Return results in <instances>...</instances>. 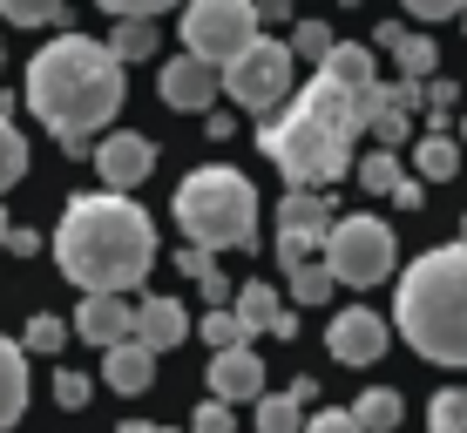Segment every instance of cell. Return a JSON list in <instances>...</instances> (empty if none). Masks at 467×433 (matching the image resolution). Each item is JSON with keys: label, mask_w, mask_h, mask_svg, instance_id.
Returning a JSON list of instances; mask_svg holds the SVG:
<instances>
[{"label": "cell", "mask_w": 467, "mask_h": 433, "mask_svg": "<svg viewBox=\"0 0 467 433\" xmlns=\"http://www.w3.org/2000/svg\"><path fill=\"white\" fill-rule=\"evenodd\" d=\"M27 108H35V122L47 136L61 142L68 156L88 149V136H102L109 122L122 116V95H129V75L122 61L109 55V41L95 35H55L35 47V61H27Z\"/></svg>", "instance_id": "1"}, {"label": "cell", "mask_w": 467, "mask_h": 433, "mask_svg": "<svg viewBox=\"0 0 467 433\" xmlns=\"http://www.w3.org/2000/svg\"><path fill=\"white\" fill-rule=\"evenodd\" d=\"M55 264L82 298H129L156 264V223L136 197L116 190H82L55 223Z\"/></svg>", "instance_id": "2"}, {"label": "cell", "mask_w": 467, "mask_h": 433, "mask_svg": "<svg viewBox=\"0 0 467 433\" xmlns=\"http://www.w3.org/2000/svg\"><path fill=\"white\" fill-rule=\"evenodd\" d=\"M359 136H366L359 95L332 88L326 75H312V82L292 95V108L257 122V142H265V156L285 170L292 190H326V183H339L346 170H359V156H352Z\"/></svg>", "instance_id": "3"}, {"label": "cell", "mask_w": 467, "mask_h": 433, "mask_svg": "<svg viewBox=\"0 0 467 433\" xmlns=\"http://www.w3.org/2000/svg\"><path fill=\"white\" fill-rule=\"evenodd\" d=\"M393 325L420 359L467 366V244L420 251V258L400 271Z\"/></svg>", "instance_id": "4"}, {"label": "cell", "mask_w": 467, "mask_h": 433, "mask_svg": "<svg viewBox=\"0 0 467 433\" xmlns=\"http://www.w3.org/2000/svg\"><path fill=\"white\" fill-rule=\"evenodd\" d=\"M176 223L197 251H251L257 244V190L237 170H197L176 183Z\"/></svg>", "instance_id": "5"}, {"label": "cell", "mask_w": 467, "mask_h": 433, "mask_svg": "<svg viewBox=\"0 0 467 433\" xmlns=\"http://www.w3.org/2000/svg\"><path fill=\"white\" fill-rule=\"evenodd\" d=\"M400 264V244H393V223L386 217H339L326 237V271L339 284H386Z\"/></svg>", "instance_id": "6"}, {"label": "cell", "mask_w": 467, "mask_h": 433, "mask_svg": "<svg viewBox=\"0 0 467 433\" xmlns=\"http://www.w3.org/2000/svg\"><path fill=\"white\" fill-rule=\"evenodd\" d=\"M251 41H257V7L251 0H197V7L183 14V55L211 61V68H231Z\"/></svg>", "instance_id": "7"}, {"label": "cell", "mask_w": 467, "mask_h": 433, "mask_svg": "<svg viewBox=\"0 0 467 433\" xmlns=\"http://www.w3.org/2000/svg\"><path fill=\"white\" fill-rule=\"evenodd\" d=\"M292 41H271V35H257L244 55L231 61V68H223V95H231L237 108H257V116H265V108H278L285 95H292Z\"/></svg>", "instance_id": "8"}, {"label": "cell", "mask_w": 467, "mask_h": 433, "mask_svg": "<svg viewBox=\"0 0 467 433\" xmlns=\"http://www.w3.org/2000/svg\"><path fill=\"white\" fill-rule=\"evenodd\" d=\"M420 102H427L420 82H393V88L373 82V88H366V95H359V116H366V129H373V149H400Z\"/></svg>", "instance_id": "9"}, {"label": "cell", "mask_w": 467, "mask_h": 433, "mask_svg": "<svg viewBox=\"0 0 467 433\" xmlns=\"http://www.w3.org/2000/svg\"><path fill=\"white\" fill-rule=\"evenodd\" d=\"M156 82H163L170 108H183V116H211V102L223 95V68H211V61H197V55H170Z\"/></svg>", "instance_id": "10"}, {"label": "cell", "mask_w": 467, "mask_h": 433, "mask_svg": "<svg viewBox=\"0 0 467 433\" xmlns=\"http://www.w3.org/2000/svg\"><path fill=\"white\" fill-rule=\"evenodd\" d=\"M95 170H102V190H116V197H129V190L142 183V176L156 170V142L136 136V129H116L95 142Z\"/></svg>", "instance_id": "11"}, {"label": "cell", "mask_w": 467, "mask_h": 433, "mask_svg": "<svg viewBox=\"0 0 467 433\" xmlns=\"http://www.w3.org/2000/svg\"><path fill=\"white\" fill-rule=\"evenodd\" d=\"M386 318L379 312H366V304H352V312H339L332 318V332H326V345H332V359L339 366H373L379 352H386Z\"/></svg>", "instance_id": "12"}, {"label": "cell", "mask_w": 467, "mask_h": 433, "mask_svg": "<svg viewBox=\"0 0 467 433\" xmlns=\"http://www.w3.org/2000/svg\"><path fill=\"white\" fill-rule=\"evenodd\" d=\"M211 399H223V407H237V399H265V359H257L251 345L237 352H211Z\"/></svg>", "instance_id": "13"}, {"label": "cell", "mask_w": 467, "mask_h": 433, "mask_svg": "<svg viewBox=\"0 0 467 433\" xmlns=\"http://www.w3.org/2000/svg\"><path fill=\"white\" fill-rule=\"evenodd\" d=\"M190 312H183V298H142L136 304V345H150V352H176L190 339Z\"/></svg>", "instance_id": "14"}, {"label": "cell", "mask_w": 467, "mask_h": 433, "mask_svg": "<svg viewBox=\"0 0 467 433\" xmlns=\"http://www.w3.org/2000/svg\"><path fill=\"white\" fill-rule=\"evenodd\" d=\"M75 332H82L88 345L116 352V345L136 339V312H129L122 298H82V312H75Z\"/></svg>", "instance_id": "15"}, {"label": "cell", "mask_w": 467, "mask_h": 433, "mask_svg": "<svg viewBox=\"0 0 467 433\" xmlns=\"http://www.w3.org/2000/svg\"><path fill=\"white\" fill-rule=\"evenodd\" d=\"M278 237L326 244V237H332V203L318 197V190H285V203H278Z\"/></svg>", "instance_id": "16"}, {"label": "cell", "mask_w": 467, "mask_h": 433, "mask_svg": "<svg viewBox=\"0 0 467 433\" xmlns=\"http://www.w3.org/2000/svg\"><path fill=\"white\" fill-rule=\"evenodd\" d=\"M102 379H109L116 393H142V387L156 379V352H150V345H136V339L116 345V352H102Z\"/></svg>", "instance_id": "17"}, {"label": "cell", "mask_w": 467, "mask_h": 433, "mask_svg": "<svg viewBox=\"0 0 467 433\" xmlns=\"http://www.w3.org/2000/svg\"><path fill=\"white\" fill-rule=\"evenodd\" d=\"M27 413V352L14 339H0V433Z\"/></svg>", "instance_id": "18"}, {"label": "cell", "mask_w": 467, "mask_h": 433, "mask_svg": "<svg viewBox=\"0 0 467 433\" xmlns=\"http://www.w3.org/2000/svg\"><path fill=\"white\" fill-rule=\"evenodd\" d=\"M231 312H237V325H244V332H271V339H278V325H285V304H278V292H271L265 278H251L244 292L231 298Z\"/></svg>", "instance_id": "19"}, {"label": "cell", "mask_w": 467, "mask_h": 433, "mask_svg": "<svg viewBox=\"0 0 467 433\" xmlns=\"http://www.w3.org/2000/svg\"><path fill=\"white\" fill-rule=\"evenodd\" d=\"M318 75H326L332 88H346V95H366V88H373V47L339 41V47H332V61H326Z\"/></svg>", "instance_id": "20"}, {"label": "cell", "mask_w": 467, "mask_h": 433, "mask_svg": "<svg viewBox=\"0 0 467 433\" xmlns=\"http://www.w3.org/2000/svg\"><path fill=\"white\" fill-rule=\"evenodd\" d=\"M413 176H420V183H454V176H461V142L441 136V129L420 136V142H413Z\"/></svg>", "instance_id": "21"}, {"label": "cell", "mask_w": 467, "mask_h": 433, "mask_svg": "<svg viewBox=\"0 0 467 433\" xmlns=\"http://www.w3.org/2000/svg\"><path fill=\"white\" fill-rule=\"evenodd\" d=\"M352 420H359L366 433H393L400 420H407V399H400L393 387H366L359 407H352Z\"/></svg>", "instance_id": "22"}, {"label": "cell", "mask_w": 467, "mask_h": 433, "mask_svg": "<svg viewBox=\"0 0 467 433\" xmlns=\"http://www.w3.org/2000/svg\"><path fill=\"white\" fill-rule=\"evenodd\" d=\"M257 433H305V407L292 393H265L257 399Z\"/></svg>", "instance_id": "23"}, {"label": "cell", "mask_w": 467, "mask_h": 433, "mask_svg": "<svg viewBox=\"0 0 467 433\" xmlns=\"http://www.w3.org/2000/svg\"><path fill=\"white\" fill-rule=\"evenodd\" d=\"M332 47H339V35H332L326 21H298L292 27V61H318V68H326Z\"/></svg>", "instance_id": "24"}, {"label": "cell", "mask_w": 467, "mask_h": 433, "mask_svg": "<svg viewBox=\"0 0 467 433\" xmlns=\"http://www.w3.org/2000/svg\"><path fill=\"white\" fill-rule=\"evenodd\" d=\"M433 61H441V47H433L427 35H407L400 41V82H433Z\"/></svg>", "instance_id": "25"}, {"label": "cell", "mask_w": 467, "mask_h": 433, "mask_svg": "<svg viewBox=\"0 0 467 433\" xmlns=\"http://www.w3.org/2000/svg\"><path fill=\"white\" fill-rule=\"evenodd\" d=\"M359 183L373 190V197H393L407 176H400V156L393 149H373V156H359Z\"/></svg>", "instance_id": "26"}, {"label": "cell", "mask_w": 467, "mask_h": 433, "mask_svg": "<svg viewBox=\"0 0 467 433\" xmlns=\"http://www.w3.org/2000/svg\"><path fill=\"white\" fill-rule=\"evenodd\" d=\"M0 14H7L14 27H61V21H68V7H61V0H7ZM61 35H68V27H61Z\"/></svg>", "instance_id": "27"}, {"label": "cell", "mask_w": 467, "mask_h": 433, "mask_svg": "<svg viewBox=\"0 0 467 433\" xmlns=\"http://www.w3.org/2000/svg\"><path fill=\"white\" fill-rule=\"evenodd\" d=\"M109 55H116V61H142V55H156V21H122L116 35H109Z\"/></svg>", "instance_id": "28"}, {"label": "cell", "mask_w": 467, "mask_h": 433, "mask_svg": "<svg viewBox=\"0 0 467 433\" xmlns=\"http://www.w3.org/2000/svg\"><path fill=\"white\" fill-rule=\"evenodd\" d=\"M21 176H27V136L14 129V122H0V197H7Z\"/></svg>", "instance_id": "29"}, {"label": "cell", "mask_w": 467, "mask_h": 433, "mask_svg": "<svg viewBox=\"0 0 467 433\" xmlns=\"http://www.w3.org/2000/svg\"><path fill=\"white\" fill-rule=\"evenodd\" d=\"M427 433H467V393H461V387L433 393V407H427Z\"/></svg>", "instance_id": "30"}, {"label": "cell", "mask_w": 467, "mask_h": 433, "mask_svg": "<svg viewBox=\"0 0 467 433\" xmlns=\"http://www.w3.org/2000/svg\"><path fill=\"white\" fill-rule=\"evenodd\" d=\"M61 345H68V318H55V312H35V318H27L21 352H61Z\"/></svg>", "instance_id": "31"}, {"label": "cell", "mask_w": 467, "mask_h": 433, "mask_svg": "<svg viewBox=\"0 0 467 433\" xmlns=\"http://www.w3.org/2000/svg\"><path fill=\"white\" fill-rule=\"evenodd\" d=\"M203 339H211V352H237V345H244L251 339V332L244 325H237V312H231V304H223V312H203Z\"/></svg>", "instance_id": "32"}, {"label": "cell", "mask_w": 467, "mask_h": 433, "mask_svg": "<svg viewBox=\"0 0 467 433\" xmlns=\"http://www.w3.org/2000/svg\"><path fill=\"white\" fill-rule=\"evenodd\" d=\"M332 284H339V278L326 271V258L305 264V271H292V304H326V298H332Z\"/></svg>", "instance_id": "33"}, {"label": "cell", "mask_w": 467, "mask_h": 433, "mask_svg": "<svg viewBox=\"0 0 467 433\" xmlns=\"http://www.w3.org/2000/svg\"><path fill=\"white\" fill-rule=\"evenodd\" d=\"M55 407L61 413H82L88 407V373H55Z\"/></svg>", "instance_id": "34"}, {"label": "cell", "mask_w": 467, "mask_h": 433, "mask_svg": "<svg viewBox=\"0 0 467 433\" xmlns=\"http://www.w3.org/2000/svg\"><path fill=\"white\" fill-rule=\"evenodd\" d=\"M190 433H231V407H223V399H203V407L190 413Z\"/></svg>", "instance_id": "35"}, {"label": "cell", "mask_w": 467, "mask_h": 433, "mask_svg": "<svg viewBox=\"0 0 467 433\" xmlns=\"http://www.w3.org/2000/svg\"><path fill=\"white\" fill-rule=\"evenodd\" d=\"M305 433H366V427L352 420V413H339V407H318L312 420H305Z\"/></svg>", "instance_id": "36"}, {"label": "cell", "mask_w": 467, "mask_h": 433, "mask_svg": "<svg viewBox=\"0 0 467 433\" xmlns=\"http://www.w3.org/2000/svg\"><path fill=\"white\" fill-rule=\"evenodd\" d=\"M427 102H433V108H427V116H433V122H441V116H454V108H461V88H454V82H447V75H433V82H427Z\"/></svg>", "instance_id": "37"}, {"label": "cell", "mask_w": 467, "mask_h": 433, "mask_svg": "<svg viewBox=\"0 0 467 433\" xmlns=\"http://www.w3.org/2000/svg\"><path fill=\"white\" fill-rule=\"evenodd\" d=\"M176 271H183V278H197V284H211V278H217V258H211V251H197V244H183Z\"/></svg>", "instance_id": "38"}, {"label": "cell", "mask_w": 467, "mask_h": 433, "mask_svg": "<svg viewBox=\"0 0 467 433\" xmlns=\"http://www.w3.org/2000/svg\"><path fill=\"white\" fill-rule=\"evenodd\" d=\"M407 14H413V21H454V14H461V0H407Z\"/></svg>", "instance_id": "39"}, {"label": "cell", "mask_w": 467, "mask_h": 433, "mask_svg": "<svg viewBox=\"0 0 467 433\" xmlns=\"http://www.w3.org/2000/svg\"><path fill=\"white\" fill-rule=\"evenodd\" d=\"M400 41H407V27H400V21H379L373 27V47H386V55H400Z\"/></svg>", "instance_id": "40"}, {"label": "cell", "mask_w": 467, "mask_h": 433, "mask_svg": "<svg viewBox=\"0 0 467 433\" xmlns=\"http://www.w3.org/2000/svg\"><path fill=\"white\" fill-rule=\"evenodd\" d=\"M420 197H427V183H420V176H407V183L393 190V203H400V211H420Z\"/></svg>", "instance_id": "41"}, {"label": "cell", "mask_w": 467, "mask_h": 433, "mask_svg": "<svg viewBox=\"0 0 467 433\" xmlns=\"http://www.w3.org/2000/svg\"><path fill=\"white\" fill-rule=\"evenodd\" d=\"M7 251H14V258H35V251H41V231H14Z\"/></svg>", "instance_id": "42"}, {"label": "cell", "mask_w": 467, "mask_h": 433, "mask_svg": "<svg viewBox=\"0 0 467 433\" xmlns=\"http://www.w3.org/2000/svg\"><path fill=\"white\" fill-rule=\"evenodd\" d=\"M116 433H163V427H150V420H122Z\"/></svg>", "instance_id": "43"}, {"label": "cell", "mask_w": 467, "mask_h": 433, "mask_svg": "<svg viewBox=\"0 0 467 433\" xmlns=\"http://www.w3.org/2000/svg\"><path fill=\"white\" fill-rule=\"evenodd\" d=\"M7 237H14V223H7V211H0V251H7Z\"/></svg>", "instance_id": "44"}, {"label": "cell", "mask_w": 467, "mask_h": 433, "mask_svg": "<svg viewBox=\"0 0 467 433\" xmlns=\"http://www.w3.org/2000/svg\"><path fill=\"white\" fill-rule=\"evenodd\" d=\"M461 244H467V217H461Z\"/></svg>", "instance_id": "45"}, {"label": "cell", "mask_w": 467, "mask_h": 433, "mask_svg": "<svg viewBox=\"0 0 467 433\" xmlns=\"http://www.w3.org/2000/svg\"><path fill=\"white\" fill-rule=\"evenodd\" d=\"M461 136H467V116H461Z\"/></svg>", "instance_id": "46"}, {"label": "cell", "mask_w": 467, "mask_h": 433, "mask_svg": "<svg viewBox=\"0 0 467 433\" xmlns=\"http://www.w3.org/2000/svg\"><path fill=\"white\" fill-rule=\"evenodd\" d=\"M461 27H467V7H461Z\"/></svg>", "instance_id": "47"}, {"label": "cell", "mask_w": 467, "mask_h": 433, "mask_svg": "<svg viewBox=\"0 0 467 433\" xmlns=\"http://www.w3.org/2000/svg\"><path fill=\"white\" fill-rule=\"evenodd\" d=\"M163 433H176V427H163Z\"/></svg>", "instance_id": "48"}, {"label": "cell", "mask_w": 467, "mask_h": 433, "mask_svg": "<svg viewBox=\"0 0 467 433\" xmlns=\"http://www.w3.org/2000/svg\"><path fill=\"white\" fill-rule=\"evenodd\" d=\"M0 55H7V47H0Z\"/></svg>", "instance_id": "49"}]
</instances>
